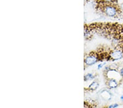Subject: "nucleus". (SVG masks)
Here are the masks:
<instances>
[{
	"mask_svg": "<svg viewBox=\"0 0 123 108\" xmlns=\"http://www.w3.org/2000/svg\"><path fill=\"white\" fill-rule=\"evenodd\" d=\"M106 66V62H102V63H100L98 65V69L100 70L101 69H102L104 67H105V66Z\"/></svg>",
	"mask_w": 123,
	"mask_h": 108,
	"instance_id": "obj_8",
	"label": "nucleus"
},
{
	"mask_svg": "<svg viewBox=\"0 0 123 108\" xmlns=\"http://www.w3.org/2000/svg\"><path fill=\"white\" fill-rule=\"evenodd\" d=\"M102 1L104 2L108 3H113L114 4L117 2V0H102Z\"/></svg>",
	"mask_w": 123,
	"mask_h": 108,
	"instance_id": "obj_9",
	"label": "nucleus"
},
{
	"mask_svg": "<svg viewBox=\"0 0 123 108\" xmlns=\"http://www.w3.org/2000/svg\"><path fill=\"white\" fill-rule=\"evenodd\" d=\"M120 43H121V44L119 45V46H120L121 47H122V48H123V40L121 41Z\"/></svg>",
	"mask_w": 123,
	"mask_h": 108,
	"instance_id": "obj_13",
	"label": "nucleus"
},
{
	"mask_svg": "<svg viewBox=\"0 0 123 108\" xmlns=\"http://www.w3.org/2000/svg\"><path fill=\"white\" fill-rule=\"evenodd\" d=\"M84 108H90V107H89V106L86 105V104H85V105H84Z\"/></svg>",
	"mask_w": 123,
	"mask_h": 108,
	"instance_id": "obj_14",
	"label": "nucleus"
},
{
	"mask_svg": "<svg viewBox=\"0 0 123 108\" xmlns=\"http://www.w3.org/2000/svg\"><path fill=\"white\" fill-rule=\"evenodd\" d=\"M119 107V104L117 103L113 104H111L108 107V108H117Z\"/></svg>",
	"mask_w": 123,
	"mask_h": 108,
	"instance_id": "obj_10",
	"label": "nucleus"
},
{
	"mask_svg": "<svg viewBox=\"0 0 123 108\" xmlns=\"http://www.w3.org/2000/svg\"><path fill=\"white\" fill-rule=\"evenodd\" d=\"M100 60V55L95 53H91L84 58V64L85 66H91L96 64Z\"/></svg>",
	"mask_w": 123,
	"mask_h": 108,
	"instance_id": "obj_3",
	"label": "nucleus"
},
{
	"mask_svg": "<svg viewBox=\"0 0 123 108\" xmlns=\"http://www.w3.org/2000/svg\"><path fill=\"white\" fill-rule=\"evenodd\" d=\"M84 1H85V2H88V0H84Z\"/></svg>",
	"mask_w": 123,
	"mask_h": 108,
	"instance_id": "obj_16",
	"label": "nucleus"
},
{
	"mask_svg": "<svg viewBox=\"0 0 123 108\" xmlns=\"http://www.w3.org/2000/svg\"><path fill=\"white\" fill-rule=\"evenodd\" d=\"M95 76L94 74H93L92 73H87L85 74L84 76V81H88L90 80H92L94 79Z\"/></svg>",
	"mask_w": 123,
	"mask_h": 108,
	"instance_id": "obj_7",
	"label": "nucleus"
},
{
	"mask_svg": "<svg viewBox=\"0 0 123 108\" xmlns=\"http://www.w3.org/2000/svg\"><path fill=\"white\" fill-rule=\"evenodd\" d=\"M119 8L120 13H123V3L121 4L119 6Z\"/></svg>",
	"mask_w": 123,
	"mask_h": 108,
	"instance_id": "obj_11",
	"label": "nucleus"
},
{
	"mask_svg": "<svg viewBox=\"0 0 123 108\" xmlns=\"http://www.w3.org/2000/svg\"><path fill=\"white\" fill-rule=\"evenodd\" d=\"M99 82L98 81H93L88 86V89L90 91H95L99 87Z\"/></svg>",
	"mask_w": 123,
	"mask_h": 108,
	"instance_id": "obj_6",
	"label": "nucleus"
},
{
	"mask_svg": "<svg viewBox=\"0 0 123 108\" xmlns=\"http://www.w3.org/2000/svg\"><path fill=\"white\" fill-rule=\"evenodd\" d=\"M123 58V48L120 46H117L114 50H111L106 56L107 61H117Z\"/></svg>",
	"mask_w": 123,
	"mask_h": 108,
	"instance_id": "obj_2",
	"label": "nucleus"
},
{
	"mask_svg": "<svg viewBox=\"0 0 123 108\" xmlns=\"http://www.w3.org/2000/svg\"><path fill=\"white\" fill-rule=\"evenodd\" d=\"M106 85L110 89H114L118 87L119 81L116 79H108L106 80Z\"/></svg>",
	"mask_w": 123,
	"mask_h": 108,
	"instance_id": "obj_4",
	"label": "nucleus"
},
{
	"mask_svg": "<svg viewBox=\"0 0 123 108\" xmlns=\"http://www.w3.org/2000/svg\"><path fill=\"white\" fill-rule=\"evenodd\" d=\"M119 72L120 76H122V78L123 79V67H122L120 69Z\"/></svg>",
	"mask_w": 123,
	"mask_h": 108,
	"instance_id": "obj_12",
	"label": "nucleus"
},
{
	"mask_svg": "<svg viewBox=\"0 0 123 108\" xmlns=\"http://www.w3.org/2000/svg\"><path fill=\"white\" fill-rule=\"evenodd\" d=\"M120 98V100H122V101H123V95H122V96H121Z\"/></svg>",
	"mask_w": 123,
	"mask_h": 108,
	"instance_id": "obj_15",
	"label": "nucleus"
},
{
	"mask_svg": "<svg viewBox=\"0 0 123 108\" xmlns=\"http://www.w3.org/2000/svg\"><path fill=\"white\" fill-rule=\"evenodd\" d=\"M102 2V5L100 8L102 13L107 17H116L120 14L119 7L113 3H108Z\"/></svg>",
	"mask_w": 123,
	"mask_h": 108,
	"instance_id": "obj_1",
	"label": "nucleus"
},
{
	"mask_svg": "<svg viewBox=\"0 0 123 108\" xmlns=\"http://www.w3.org/2000/svg\"><path fill=\"white\" fill-rule=\"evenodd\" d=\"M101 97L103 99L105 100V101H110L111 99V97H112V95H111V92L108 91V90H103L101 93Z\"/></svg>",
	"mask_w": 123,
	"mask_h": 108,
	"instance_id": "obj_5",
	"label": "nucleus"
}]
</instances>
